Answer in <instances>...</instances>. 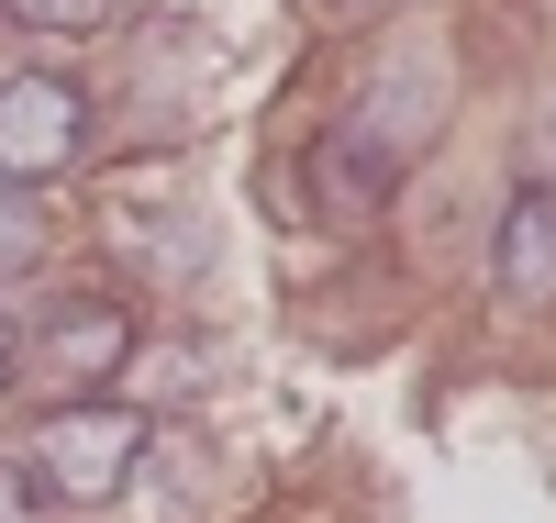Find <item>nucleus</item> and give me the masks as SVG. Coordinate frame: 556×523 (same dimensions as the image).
<instances>
[{"mask_svg":"<svg viewBox=\"0 0 556 523\" xmlns=\"http://www.w3.org/2000/svg\"><path fill=\"white\" fill-rule=\"evenodd\" d=\"M445 134V67L434 57H390L379 78L356 89V112L312 146V189H323V212H345V223H367L401 189V167L424 157Z\"/></svg>","mask_w":556,"mask_h":523,"instance_id":"1","label":"nucleus"},{"mask_svg":"<svg viewBox=\"0 0 556 523\" xmlns=\"http://www.w3.org/2000/svg\"><path fill=\"white\" fill-rule=\"evenodd\" d=\"M146 435H156V423L134 412V401H112V390L56 401V412L34 423V480H45V501H78V512L123 501L134 468H146Z\"/></svg>","mask_w":556,"mask_h":523,"instance_id":"2","label":"nucleus"},{"mask_svg":"<svg viewBox=\"0 0 556 523\" xmlns=\"http://www.w3.org/2000/svg\"><path fill=\"white\" fill-rule=\"evenodd\" d=\"M78 146H89V89L67 67H12V78H0V178H12V189L67 178Z\"/></svg>","mask_w":556,"mask_h":523,"instance_id":"3","label":"nucleus"},{"mask_svg":"<svg viewBox=\"0 0 556 523\" xmlns=\"http://www.w3.org/2000/svg\"><path fill=\"white\" fill-rule=\"evenodd\" d=\"M134 346H146V323H134V301L112 290H67L56 312H45V368H56V390H112V378L134 368Z\"/></svg>","mask_w":556,"mask_h":523,"instance_id":"4","label":"nucleus"},{"mask_svg":"<svg viewBox=\"0 0 556 523\" xmlns=\"http://www.w3.org/2000/svg\"><path fill=\"white\" fill-rule=\"evenodd\" d=\"M490 278L501 301H556V189H513L501 201V234H490Z\"/></svg>","mask_w":556,"mask_h":523,"instance_id":"5","label":"nucleus"},{"mask_svg":"<svg viewBox=\"0 0 556 523\" xmlns=\"http://www.w3.org/2000/svg\"><path fill=\"white\" fill-rule=\"evenodd\" d=\"M45 246H56V212H45V189H12V178H0V278L45 267Z\"/></svg>","mask_w":556,"mask_h":523,"instance_id":"6","label":"nucleus"},{"mask_svg":"<svg viewBox=\"0 0 556 523\" xmlns=\"http://www.w3.org/2000/svg\"><path fill=\"white\" fill-rule=\"evenodd\" d=\"M0 12H12V23H34V34H101L123 0H0Z\"/></svg>","mask_w":556,"mask_h":523,"instance_id":"7","label":"nucleus"},{"mask_svg":"<svg viewBox=\"0 0 556 523\" xmlns=\"http://www.w3.org/2000/svg\"><path fill=\"white\" fill-rule=\"evenodd\" d=\"M34 501H45V480H34V468H0V523H23Z\"/></svg>","mask_w":556,"mask_h":523,"instance_id":"8","label":"nucleus"},{"mask_svg":"<svg viewBox=\"0 0 556 523\" xmlns=\"http://www.w3.org/2000/svg\"><path fill=\"white\" fill-rule=\"evenodd\" d=\"M12 378H23V335H12V312H0V401H12Z\"/></svg>","mask_w":556,"mask_h":523,"instance_id":"9","label":"nucleus"}]
</instances>
